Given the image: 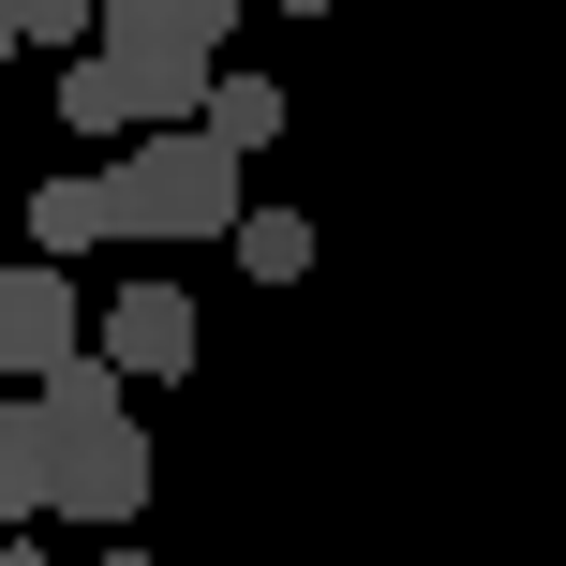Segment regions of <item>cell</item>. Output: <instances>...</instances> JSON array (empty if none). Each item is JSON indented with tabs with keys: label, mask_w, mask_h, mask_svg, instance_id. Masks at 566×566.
Wrapping results in <instances>:
<instances>
[{
	"label": "cell",
	"mask_w": 566,
	"mask_h": 566,
	"mask_svg": "<svg viewBox=\"0 0 566 566\" xmlns=\"http://www.w3.org/2000/svg\"><path fill=\"white\" fill-rule=\"evenodd\" d=\"M195 119H209V135L239 149V165H254V149L283 135V75H209V105H195Z\"/></svg>",
	"instance_id": "obj_8"
},
{
	"label": "cell",
	"mask_w": 566,
	"mask_h": 566,
	"mask_svg": "<svg viewBox=\"0 0 566 566\" xmlns=\"http://www.w3.org/2000/svg\"><path fill=\"white\" fill-rule=\"evenodd\" d=\"M105 30V0H15V45H90Z\"/></svg>",
	"instance_id": "obj_11"
},
{
	"label": "cell",
	"mask_w": 566,
	"mask_h": 566,
	"mask_svg": "<svg viewBox=\"0 0 566 566\" xmlns=\"http://www.w3.org/2000/svg\"><path fill=\"white\" fill-rule=\"evenodd\" d=\"M224 239H239V269H254V283H298V269H313V224H298V209H239Z\"/></svg>",
	"instance_id": "obj_10"
},
{
	"label": "cell",
	"mask_w": 566,
	"mask_h": 566,
	"mask_svg": "<svg viewBox=\"0 0 566 566\" xmlns=\"http://www.w3.org/2000/svg\"><path fill=\"white\" fill-rule=\"evenodd\" d=\"M105 566H149V552H119V537H105Z\"/></svg>",
	"instance_id": "obj_14"
},
{
	"label": "cell",
	"mask_w": 566,
	"mask_h": 566,
	"mask_svg": "<svg viewBox=\"0 0 566 566\" xmlns=\"http://www.w3.org/2000/svg\"><path fill=\"white\" fill-rule=\"evenodd\" d=\"M90 358H105L119 388H179V373H195V298H179V283H119V298L90 313Z\"/></svg>",
	"instance_id": "obj_4"
},
{
	"label": "cell",
	"mask_w": 566,
	"mask_h": 566,
	"mask_svg": "<svg viewBox=\"0 0 566 566\" xmlns=\"http://www.w3.org/2000/svg\"><path fill=\"white\" fill-rule=\"evenodd\" d=\"M45 492H60V432H45V402H0V522H30V507H45Z\"/></svg>",
	"instance_id": "obj_7"
},
{
	"label": "cell",
	"mask_w": 566,
	"mask_h": 566,
	"mask_svg": "<svg viewBox=\"0 0 566 566\" xmlns=\"http://www.w3.org/2000/svg\"><path fill=\"white\" fill-rule=\"evenodd\" d=\"M105 75H119V105H135V135H165V119L209 105V75H224V60H209L195 30H105Z\"/></svg>",
	"instance_id": "obj_5"
},
{
	"label": "cell",
	"mask_w": 566,
	"mask_h": 566,
	"mask_svg": "<svg viewBox=\"0 0 566 566\" xmlns=\"http://www.w3.org/2000/svg\"><path fill=\"white\" fill-rule=\"evenodd\" d=\"M30 402H45V432H60V492H45V507H75V522L119 537V522L149 507V478H165L149 432H135V388H119L105 358H75V373H45Z\"/></svg>",
	"instance_id": "obj_1"
},
{
	"label": "cell",
	"mask_w": 566,
	"mask_h": 566,
	"mask_svg": "<svg viewBox=\"0 0 566 566\" xmlns=\"http://www.w3.org/2000/svg\"><path fill=\"white\" fill-rule=\"evenodd\" d=\"M0 60H15V0H0Z\"/></svg>",
	"instance_id": "obj_13"
},
{
	"label": "cell",
	"mask_w": 566,
	"mask_h": 566,
	"mask_svg": "<svg viewBox=\"0 0 566 566\" xmlns=\"http://www.w3.org/2000/svg\"><path fill=\"white\" fill-rule=\"evenodd\" d=\"M105 209H119V239H165V254H195V239H224V224H239V149L209 135V119L119 135V165H105Z\"/></svg>",
	"instance_id": "obj_2"
},
{
	"label": "cell",
	"mask_w": 566,
	"mask_h": 566,
	"mask_svg": "<svg viewBox=\"0 0 566 566\" xmlns=\"http://www.w3.org/2000/svg\"><path fill=\"white\" fill-rule=\"evenodd\" d=\"M269 15H328V0H269Z\"/></svg>",
	"instance_id": "obj_12"
},
{
	"label": "cell",
	"mask_w": 566,
	"mask_h": 566,
	"mask_svg": "<svg viewBox=\"0 0 566 566\" xmlns=\"http://www.w3.org/2000/svg\"><path fill=\"white\" fill-rule=\"evenodd\" d=\"M60 135H135V105H119L105 45H75V60H60Z\"/></svg>",
	"instance_id": "obj_9"
},
{
	"label": "cell",
	"mask_w": 566,
	"mask_h": 566,
	"mask_svg": "<svg viewBox=\"0 0 566 566\" xmlns=\"http://www.w3.org/2000/svg\"><path fill=\"white\" fill-rule=\"evenodd\" d=\"M105 239H119V209H105V165H90V179H45V195H30V254H45V269L105 254Z\"/></svg>",
	"instance_id": "obj_6"
},
{
	"label": "cell",
	"mask_w": 566,
	"mask_h": 566,
	"mask_svg": "<svg viewBox=\"0 0 566 566\" xmlns=\"http://www.w3.org/2000/svg\"><path fill=\"white\" fill-rule=\"evenodd\" d=\"M75 358H90V298H75V269L0 254V373H15V388H45V373H75Z\"/></svg>",
	"instance_id": "obj_3"
}]
</instances>
